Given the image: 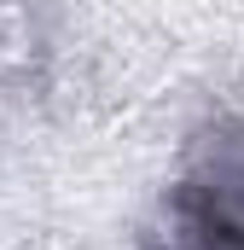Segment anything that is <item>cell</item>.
Returning a JSON list of instances; mask_svg holds the SVG:
<instances>
[{"mask_svg": "<svg viewBox=\"0 0 244 250\" xmlns=\"http://www.w3.org/2000/svg\"><path fill=\"white\" fill-rule=\"evenodd\" d=\"M140 250H244V117H203L181 140Z\"/></svg>", "mask_w": 244, "mask_h": 250, "instance_id": "1", "label": "cell"}, {"mask_svg": "<svg viewBox=\"0 0 244 250\" xmlns=\"http://www.w3.org/2000/svg\"><path fill=\"white\" fill-rule=\"evenodd\" d=\"M47 59V0H0V93L23 87Z\"/></svg>", "mask_w": 244, "mask_h": 250, "instance_id": "2", "label": "cell"}]
</instances>
